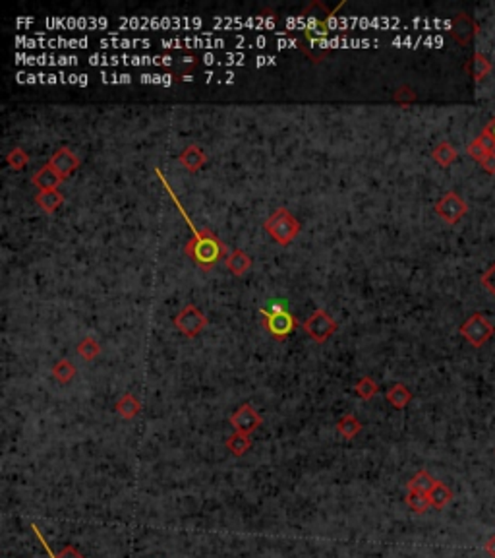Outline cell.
Listing matches in <instances>:
<instances>
[{
	"mask_svg": "<svg viewBox=\"0 0 495 558\" xmlns=\"http://www.w3.org/2000/svg\"><path fill=\"white\" fill-rule=\"evenodd\" d=\"M118 24L128 29H194L204 26V19L197 16H122Z\"/></svg>",
	"mask_w": 495,
	"mask_h": 558,
	"instance_id": "obj_1",
	"label": "cell"
},
{
	"mask_svg": "<svg viewBox=\"0 0 495 558\" xmlns=\"http://www.w3.org/2000/svg\"><path fill=\"white\" fill-rule=\"evenodd\" d=\"M186 254L196 260V264L204 270H211L223 254H226V246L211 233V231H197L194 237L186 243Z\"/></svg>",
	"mask_w": 495,
	"mask_h": 558,
	"instance_id": "obj_2",
	"label": "cell"
},
{
	"mask_svg": "<svg viewBox=\"0 0 495 558\" xmlns=\"http://www.w3.org/2000/svg\"><path fill=\"white\" fill-rule=\"evenodd\" d=\"M87 62L91 67H170L172 58L161 57V55H103L93 53L87 57Z\"/></svg>",
	"mask_w": 495,
	"mask_h": 558,
	"instance_id": "obj_3",
	"label": "cell"
},
{
	"mask_svg": "<svg viewBox=\"0 0 495 558\" xmlns=\"http://www.w3.org/2000/svg\"><path fill=\"white\" fill-rule=\"evenodd\" d=\"M265 231L279 245H289L290 241H294L300 233V221L287 208H279L267 218Z\"/></svg>",
	"mask_w": 495,
	"mask_h": 558,
	"instance_id": "obj_4",
	"label": "cell"
},
{
	"mask_svg": "<svg viewBox=\"0 0 495 558\" xmlns=\"http://www.w3.org/2000/svg\"><path fill=\"white\" fill-rule=\"evenodd\" d=\"M109 18H101V16H51L45 19V26L48 29H80V31H87V29H105L109 28Z\"/></svg>",
	"mask_w": 495,
	"mask_h": 558,
	"instance_id": "obj_5",
	"label": "cell"
},
{
	"mask_svg": "<svg viewBox=\"0 0 495 558\" xmlns=\"http://www.w3.org/2000/svg\"><path fill=\"white\" fill-rule=\"evenodd\" d=\"M213 24L221 29H275L277 18L273 14H260V16H224V18H213Z\"/></svg>",
	"mask_w": 495,
	"mask_h": 558,
	"instance_id": "obj_6",
	"label": "cell"
},
{
	"mask_svg": "<svg viewBox=\"0 0 495 558\" xmlns=\"http://www.w3.org/2000/svg\"><path fill=\"white\" fill-rule=\"evenodd\" d=\"M174 326L180 333L186 338H196L199 331L207 326V316L194 304H186L180 313L174 316Z\"/></svg>",
	"mask_w": 495,
	"mask_h": 558,
	"instance_id": "obj_7",
	"label": "cell"
},
{
	"mask_svg": "<svg viewBox=\"0 0 495 558\" xmlns=\"http://www.w3.org/2000/svg\"><path fill=\"white\" fill-rule=\"evenodd\" d=\"M460 333L467 338L470 345L482 347V345L494 335L495 328L492 326V322L486 320L482 314H474L472 318H468V320L460 326Z\"/></svg>",
	"mask_w": 495,
	"mask_h": 558,
	"instance_id": "obj_8",
	"label": "cell"
},
{
	"mask_svg": "<svg viewBox=\"0 0 495 558\" xmlns=\"http://www.w3.org/2000/svg\"><path fill=\"white\" fill-rule=\"evenodd\" d=\"M302 326H304V331L308 333L309 338L318 341V343L327 341L336 330V322L325 311H316Z\"/></svg>",
	"mask_w": 495,
	"mask_h": 558,
	"instance_id": "obj_9",
	"label": "cell"
},
{
	"mask_svg": "<svg viewBox=\"0 0 495 558\" xmlns=\"http://www.w3.org/2000/svg\"><path fill=\"white\" fill-rule=\"evenodd\" d=\"M161 45L163 49H221L226 45V41L223 37L206 33V35H194V37L161 39Z\"/></svg>",
	"mask_w": 495,
	"mask_h": 558,
	"instance_id": "obj_10",
	"label": "cell"
},
{
	"mask_svg": "<svg viewBox=\"0 0 495 558\" xmlns=\"http://www.w3.org/2000/svg\"><path fill=\"white\" fill-rule=\"evenodd\" d=\"M18 64L28 67H74L80 62L78 57L70 55H28V53H16Z\"/></svg>",
	"mask_w": 495,
	"mask_h": 558,
	"instance_id": "obj_11",
	"label": "cell"
},
{
	"mask_svg": "<svg viewBox=\"0 0 495 558\" xmlns=\"http://www.w3.org/2000/svg\"><path fill=\"white\" fill-rule=\"evenodd\" d=\"M231 425L236 428V433L250 435V433H253L258 426L262 425V417H260V413L250 403H244V406L238 407L233 415H231Z\"/></svg>",
	"mask_w": 495,
	"mask_h": 558,
	"instance_id": "obj_12",
	"label": "cell"
},
{
	"mask_svg": "<svg viewBox=\"0 0 495 558\" xmlns=\"http://www.w3.org/2000/svg\"><path fill=\"white\" fill-rule=\"evenodd\" d=\"M435 211H438L447 223H457L458 219L467 213V204L462 202V198H460L458 194L449 192V194H445V196L438 202Z\"/></svg>",
	"mask_w": 495,
	"mask_h": 558,
	"instance_id": "obj_13",
	"label": "cell"
},
{
	"mask_svg": "<svg viewBox=\"0 0 495 558\" xmlns=\"http://www.w3.org/2000/svg\"><path fill=\"white\" fill-rule=\"evenodd\" d=\"M265 328L269 330L275 338H287L290 331L296 328V318L289 313V308L279 311V313L265 314Z\"/></svg>",
	"mask_w": 495,
	"mask_h": 558,
	"instance_id": "obj_14",
	"label": "cell"
},
{
	"mask_svg": "<svg viewBox=\"0 0 495 558\" xmlns=\"http://www.w3.org/2000/svg\"><path fill=\"white\" fill-rule=\"evenodd\" d=\"M48 165H51L62 179H66V177H70V175L80 167V157H78L70 148H66L64 146V148H60V150H56V152L53 153V157L48 161Z\"/></svg>",
	"mask_w": 495,
	"mask_h": 558,
	"instance_id": "obj_15",
	"label": "cell"
},
{
	"mask_svg": "<svg viewBox=\"0 0 495 558\" xmlns=\"http://www.w3.org/2000/svg\"><path fill=\"white\" fill-rule=\"evenodd\" d=\"M309 43H312L316 49H319V51H325V53H327V49H336V47L362 49L377 45V41H374V39H356V37H346V35H341V37L336 35V37L318 39V41H309Z\"/></svg>",
	"mask_w": 495,
	"mask_h": 558,
	"instance_id": "obj_16",
	"label": "cell"
},
{
	"mask_svg": "<svg viewBox=\"0 0 495 558\" xmlns=\"http://www.w3.org/2000/svg\"><path fill=\"white\" fill-rule=\"evenodd\" d=\"M99 45L103 49H150L151 39H140V37H118V35H112V37H105L99 41Z\"/></svg>",
	"mask_w": 495,
	"mask_h": 558,
	"instance_id": "obj_17",
	"label": "cell"
},
{
	"mask_svg": "<svg viewBox=\"0 0 495 558\" xmlns=\"http://www.w3.org/2000/svg\"><path fill=\"white\" fill-rule=\"evenodd\" d=\"M62 182V177L56 173L51 165H43L41 169L33 175V184L37 186L39 190H56V186Z\"/></svg>",
	"mask_w": 495,
	"mask_h": 558,
	"instance_id": "obj_18",
	"label": "cell"
},
{
	"mask_svg": "<svg viewBox=\"0 0 495 558\" xmlns=\"http://www.w3.org/2000/svg\"><path fill=\"white\" fill-rule=\"evenodd\" d=\"M224 264H226V268H228L234 275H244L248 270H250V265H252V258L246 254L244 250L236 248V250H233V252L226 254Z\"/></svg>",
	"mask_w": 495,
	"mask_h": 558,
	"instance_id": "obj_19",
	"label": "cell"
},
{
	"mask_svg": "<svg viewBox=\"0 0 495 558\" xmlns=\"http://www.w3.org/2000/svg\"><path fill=\"white\" fill-rule=\"evenodd\" d=\"M207 155L204 153V150L201 148H197V146H188L184 152L180 153V157H178V161L182 163V167H186L188 171H197L204 163H206Z\"/></svg>",
	"mask_w": 495,
	"mask_h": 558,
	"instance_id": "obj_20",
	"label": "cell"
},
{
	"mask_svg": "<svg viewBox=\"0 0 495 558\" xmlns=\"http://www.w3.org/2000/svg\"><path fill=\"white\" fill-rule=\"evenodd\" d=\"M246 60L244 53H223L221 57H217L213 53H206L201 55V62L204 64H219V67H240Z\"/></svg>",
	"mask_w": 495,
	"mask_h": 558,
	"instance_id": "obj_21",
	"label": "cell"
},
{
	"mask_svg": "<svg viewBox=\"0 0 495 558\" xmlns=\"http://www.w3.org/2000/svg\"><path fill=\"white\" fill-rule=\"evenodd\" d=\"M412 394L411 390L406 388L404 384H395L387 392V401L391 403L395 409H404V407L411 403Z\"/></svg>",
	"mask_w": 495,
	"mask_h": 558,
	"instance_id": "obj_22",
	"label": "cell"
},
{
	"mask_svg": "<svg viewBox=\"0 0 495 558\" xmlns=\"http://www.w3.org/2000/svg\"><path fill=\"white\" fill-rule=\"evenodd\" d=\"M35 202H37L41 208L45 211H55L62 202H64V196L58 192V190H39V194L35 196Z\"/></svg>",
	"mask_w": 495,
	"mask_h": 558,
	"instance_id": "obj_23",
	"label": "cell"
},
{
	"mask_svg": "<svg viewBox=\"0 0 495 558\" xmlns=\"http://www.w3.org/2000/svg\"><path fill=\"white\" fill-rule=\"evenodd\" d=\"M140 409H141L140 399L134 398L132 394L122 396V398L118 399V403H116V411H118V415L124 417V419H134V417L140 413Z\"/></svg>",
	"mask_w": 495,
	"mask_h": 558,
	"instance_id": "obj_24",
	"label": "cell"
},
{
	"mask_svg": "<svg viewBox=\"0 0 495 558\" xmlns=\"http://www.w3.org/2000/svg\"><path fill=\"white\" fill-rule=\"evenodd\" d=\"M435 482L438 481H435L428 471H418V473L414 475L411 481H408V491L430 494L431 489L435 487Z\"/></svg>",
	"mask_w": 495,
	"mask_h": 558,
	"instance_id": "obj_25",
	"label": "cell"
},
{
	"mask_svg": "<svg viewBox=\"0 0 495 558\" xmlns=\"http://www.w3.org/2000/svg\"><path fill=\"white\" fill-rule=\"evenodd\" d=\"M226 448L231 450L233 455H244L250 448H252V440H250V435H244V433H236V435L228 436L226 440Z\"/></svg>",
	"mask_w": 495,
	"mask_h": 558,
	"instance_id": "obj_26",
	"label": "cell"
},
{
	"mask_svg": "<svg viewBox=\"0 0 495 558\" xmlns=\"http://www.w3.org/2000/svg\"><path fill=\"white\" fill-rule=\"evenodd\" d=\"M451 498H453V492H451V489H449L447 485H443V482L440 481L435 482V487H433L430 492L431 506L438 508V510H441V508H445L449 502H451Z\"/></svg>",
	"mask_w": 495,
	"mask_h": 558,
	"instance_id": "obj_27",
	"label": "cell"
},
{
	"mask_svg": "<svg viewBox=\"0 0 495 558\" xmlns=\"http://www.w3.org/2000/svg\"><path fill=\"white\" fill-rule=\"evenodd\" d=\"M336 430H339V435L343 436V438L350 440V438H354V436L362 430V423H360L354 415H345L341 421H339Z\"/></svg>",
	"mask_w": 495,
	"mask_h": 558,
	"instance_id": "obj_28",
	"label": "cell"
},
{
	"mask_svg": "<svg viewBox=\"0 0 495 558\" xmlns=\"http://www.w3.org/2000/svg\"><path fill=\"white\" fill-rule=\"evenodd\" d=\"M91 41L87 37H48L47 47L51 49H85Z\"/></svg>",
	"mask_w": 495,
	"mask_h": 558,
	"instance_id": "obj_29",
	"label": "cell"
},
{
	"mask_svg": "<svg viewBox=\"0 0 495 558\" xmlns=\"http://www.w3.org/2000/svg\"><path fill=\"white\" fill-rule=\"evenodd\" d=\"M406 504H408V508H411L412 512H416V514H424V512L428 510V508H431L430 494L408 491V494H406Z\"/></svg>",
	"mask_w": 495,
	"mask_h": 558,
	"instance_id": "obj_30",
	"label": "cell"
},
{
	"mask_svg": "<svg viewBox=\"0 0 495 558\" xmlns=\"http://www.w3.org/2000/svg\"><path fill=\"white\" fill-rule=\"evenodd\" d=\"M31 530L35 531V535H37L39 539H41V543H43V547H45V550H47V555L51 558H84V555L80 552L78 549H74L72 545H68V547H64L62 550H58V552H53V549L47 545V541L43 539V535L39 533V530L35 528V525H31Z\"/></svg>",
	"mask_w": 495,
	"mask_h": 558,
	"instance_id": "obj_31",
	"label": "cell"
},
{
	"mask_svg": "<svg viewBox=\"0 0 495 558\" xmlns=\"http://www.w3.org/2000/svg\"><path fill=\"white\" fill-rule=\"evenodd\" d=\"M75 374V369L74 365L70 363V360H58L55 367H53V376H55L58 382H62V384H68L70 380L74 378Z\"/></svg>",
	"mask_w": 495,
	"mask_h": 558,
	"instance_id": "obj_32",
	"label": "cell"
},
{
	"mask_svg": "<svg viewBox=\"0 0 495 558\" xmlns=\"http://www.w3.org/2000/svg\"><path fill=\"white\" fill-rule=\"evenodd\" d=\"M78 353H80L85 360H91L95 359V357H99L101 345H99L95 340H91V338H85V340L78 345Z\"/></svg>",
	"mask_w": 495,
	"mask_h": 558,
	"instance_id": "obj_33",
	"label": "cell"
},
{
	"mask_svg": "<svg viewBox=\"0 0 495 558\" xmlns=\"http://www.w3.org/2000/svg\"><path fill=\"white\" fill-rule=\"evenodd\" d=\"M433 159L441 163V165H449V163H453V161L457 159V152L447 142H443L433 150Z\"/></svg>",
	"mask_w": 495,
	"mask_h": 558,
	"instance_id": "obj_34",
	"label": "cell"
},
{
	"mask_svg": "<svg viewBox=\"0 0 495 558\" xmlns=\"http://www.w3.org/2000/svg\"><path fill=\"white\" fill-rule=\"evenodd\" d=\"M377 390H379L377 388V384H375L370 376H364V378L356 384V394H358L362 399H372L375 394H377Z\"/></svg>",
	"mask_w": 495,
	"mask_h": 558,
	"instance_id": "obj_35",
	"label": "cell"
},
{
	"mask_svg": "<svg viewBox=\"0 0 495 558\" xmlns=\"http://www.w3.org/2000/svg\"><path fill=\"white\" fill-rule=\"evenodd\" d=\"M470 70H472V76L476 78L478 82H480V80H482V78L486 76L487 72L492 70V64H489V62H487V58H484L482 55H474Z\"/></svg>",
	"mask_w": 495,
	"mask_h": 558,
	"instance_id": "obj_36",
	"label": "cell"
},
{
	"mask_svg": "<svg viewBox=\"0 0 495 558\" xmlns=\"http://www.w3.org/2000/svg\"><path fill=\"white\" fill-rule=\"evenodd\" d=\"M28 153L24 152L21 148H14L12 152L8 153V157H6V161H8L10 167H14V169H24L26 165H28Z\"/></svg>",
	"mask_w": 495,
	"mask_h": 558,
	"instance_id": "obj_37",
	"label": "cell"
},
{
	"mask_svg": "<svg viewBox=\"0 0 495 558\" xmlns=\"http://www.w3.org/2000/svg\"><path fill=\"white\" fill-rule=\"evenodd\" d=\"M141 84H159V85H170L172 84V76L170 74H140Z\"/></svg>",
	"mask_w": 495,
	"mask_h": 558,
	"instance_id": "obj_38",
	"label": "cell"
},
{
	"mask_svg": "<svg viewBox=\"0 0 495 558\" xmlns=\"http://www.w3.org/2000/svg\"><path fill=\"white\" fill-rule=\"evenodd\" d=\"M103 84H130V74H118V72H101Z\"/></svg>",
	"mask_w": 495,
	"mask_h": 558,
	"instance_id": "obj_39",
	"label": "cell"
},
{
	"mask_svg": "<svg viewBox=\"0 0 495 558\" xmlns=\"http://www.w3.org/2000/svg\"><path fill=\"white\" fill-rule=\"evenodd\" d=\"M206 82H223V84H233L234 74L233 72H206L204 74Z\"/></svg>",
	"mask_w": 495,
	"mask_h": 558,
	"instance_id": "obj_40",
	"label": "cell"
},
{
	"mask_svg": "<svg viewBox=\"0 0 495 558\" xmlns=\"http://www.w3.org/2000/svg\"><path fill=\"white\" fill-rule=\"evenodd\" d=\"M285 308H287V301H282V299H273V301H269V303L265 304V306H262V311H260V313L265 316V314L279 313V311H285Z\"/></svg>",
	"mask_w": 495,
	"mask_h": 558,
	"instance_id": "obj_41",
	"label": "cell"
},
{
	"mask_svg": "<svg viewBox=\"0 0 495 558\" xmlns=\"http://www.w3.org/2000/svg\"><path fill=\"white\" fill-rule=\"evenodd\" d=\"M482 284H484V287L486 289H489L492 293L495 295V264L487 270V274L484 275V279H482Z\"/></svg>",
	"mask_w": 495,
	"mask_h": 558,
	"instance_id": "obj_42",
	"label": "cell"
},
{
	"mask_svg": "<svg viewBox=\"0 0 495 558\" xmlns=\"http://www.w3.org/2000/svg\"><path fill=\"white\" fill-rule=\"evenodd\" d=\"M273 64H277V57H273V55L255 57V67H273Z\"/></svg>",
	"mask_w": 495,
	"mask_h": 558,
	"instance_id": "obj_43",
	"label": "cell"
},
{
	"mask_svg": "<svg viewBox=\"0 0 495 558\" xmlns=\"http://www.w3.org/2000/svg\"><path fill=\"white\" fill-rule=\"evenodd\" d=\"M480 165H482V167H484V169H486L487 173H492V175H495V152L489 153V155H487L486 159L482 161Z\"/></svg>",
	"mask_w": 495,
	"mask_h": 558,
	"instance_id": "obj_44",
	"label": "cell"
},
{
	"mask_svg": "<svg viewBox=\"0 0 495 558\" xmlns=\"http://www.w3.org/2000/svg\"><path fill=\"white\" fill-rule=\"evenodd\" d=\"M484 549H486V552L489 555V557L495 558V533L486 541V547H484Z\"/></svg>",
	"mask_w": 495,
	"mask_h": 558,
	"instance_id": "obj_45",
	"label": "cell"
},
{
	"mask_svg": "<svg viewBox=\"0 0 495 558\" xmlns=\"http://www.w3.org/2000/svg\"><path fill=\"white\" fill-rule=\"evenodd\" d=\"M406 94H411V89H406V87H404V89H399V91H397V95H395V99H397V101H404V99H414V95H406Z\"/></svg>",
	"mask_w": 495,
	"mask_h": 558,
	"instance_id": "obj_46",
	"label": "cell"
},
{
	"mask_svg": "<svg viewBox=\"0 0 495 558\" xmlns=\"http://www.w3.org/2000/svg\"><path fill=\"white\" fill-rule=\"evenodd\" d=\"M484 132H486L487 136H489V138H492V142L495 143V119H494V121H492V123L487 124V126H486V130H484Z\"/></svg>",
	"mask_w": 495,
	"mask_h": 558,
	"instance_id": "obj_47",
	"label": "cell"
}]
</instances>
